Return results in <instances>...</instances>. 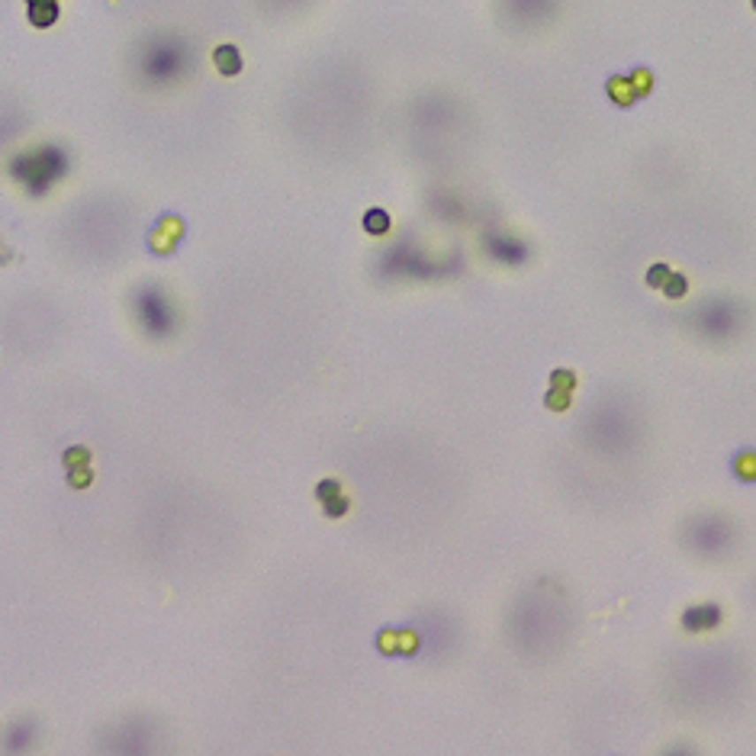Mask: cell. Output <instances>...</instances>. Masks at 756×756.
Here are the masks:
<instances>
[{"label": "cell", "instance_id": "6da1fadb", "mask_svg": "<svg viewBox=\"0 0 756 756\" xmlns=\"http://www.w3.org/2000/svg\"><path fill=\"white\" fill-rule=\"evenodd\" d=\"M65 171V158L58 155V151H39V155H33V158H27V168H23V174L19 178L27 180L29 187L36 190H45L49 184H52L58 174Z\"/></svg>", "mask_w": 756, "mask_h": 756}, {"label": "cell", "instance_id": "7a4b0ae2", "mask_svg": "<svg viewBox=\"0 0 756 756\" xmlns=\"http://www.w3.org/2000/svg\"><path fill=\"white\" fill-rule=\"evenodd\" d=\"M180 68H184V52H180V45H174V42L155 45L149 52V58H145V72L155 80L174 78Z\"/></svg>", "mask_w": 756, "mask_h": 756}, {"label": "cell", "instance_id": "3957f363", "mask_svg": "<svg viewBox=\"0 0 756 756\" xmlns=\"http://www.w3.org/2000/svg\"><path fill=\"white\" fill-rule=\"evenodd\" d=\"M721 615H718V608H714V605H702V608H692V612H685V628H689V631H705V628H712L714 622H718Z\"/></svg>", "mask_w": 756, "mask_h": 756}, {"label": "cell", "instance_id": "277c9868", "mask_svg": "<svg viewBox=\"0 0 756 756\" xmlns=\"http://www.w3.org/2000/svg\"><path fill=\"white\" fill-rule=\"evenodd\" d=\"M216 62H219V72H225V74H235L241 68L239 52H235V49H225V45L216 52Z\"/></svg>", "mask_w": 756, "mask_h": 756}, {"label": "cell", "instance_id": "5b68a950", "mask_svg": "<svg viewBox=\"0 0 756 756\" xmlns=\"http://www.w3.org/2000/svg\"><path fill=\"white\" fill-rule=\"evenodd\" d=\"M364 225H367V232L383 235V232L390 229V219H386V213H383V210H370V213H367V219H364Z\"/></svg>", "mask_w": 756, "mask_h": 756}, {"label": "cell", "instance_id": "8992f818", "mask_svg": "<svg viewBox=\"0 0 756 756\" xmlns=\"http://www.w3.org/2000/svg\"><path fill=\"white\" fill-rule=\"evenodd\" d=\"M683 290H685V280H683V277H673V280L667 284V294H669V296H683Z\"/></svg>", "mask_w": 756, "mask_h": 756}, {"label": "cell", "instance_id": "52a82bcc", "mask_svg": "<svg viewBox=\"0 0 756 756\" xmlns=\"http://www.w3.org/2000/svg\"><path fill=\"white\" fill-rule=\"evenodd\" d=\"M335 493H339V483H332V480L319 483V496H322V499H325V496H335Z\"/></svg>", "mask_w": 756, "mask_h": 756}, {"label": "cell", "instance_id": "ba28073f", "mask_svg": "<svg viewBox=\"0 0 756 756\" xmlns=\"http://www.w3.org/2000/svg\"><path fill=\"white\" fill-rule=\"evenodd\" d=\"M345 508H347V502H345V499H339V502H329V506H325V512H329V515H345Z\"/></svg>", "mask_w": 756, "mask_h": 756}, {"label": "cell", "instance_id": "9c48e42d", "mask_svg": "<svg viewBox=\"0 0 756 756\" xmlns=\"http://www.w3.org/2000/svg\"><path fill=\"white\" fill-rule=\"evenodd\" d=\"M660 280H663V264H657V271H653V274H650V284L657 286Z\"/></svg>", "mask_w": 756, "mask_h": 756}]
</instances>
